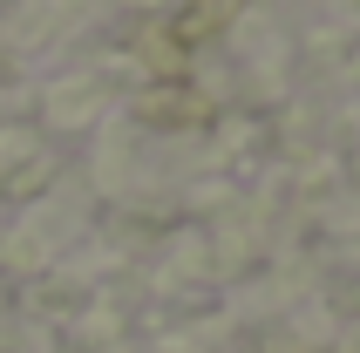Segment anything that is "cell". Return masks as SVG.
<instances>
[{
	"mask_svg": "<svg viewBox=\"0 0 360 353\" xmlns=\"http://www.w3.org/2000/svg\"><path fill=\"white\" fill-rule=\"evenodd\" d=\"M238 14H245V0H191V7H177V14L163 20V34L177 41V55H191L204 41H218Z\"/></svg>",
	"mask_w": 360,
	"mask_h": 353,
	"instance_id": "1",
	"label": "cell"
},
{
	"mask_svg": "<svg viewBox=\"0 0 360 353\" xmlns=\"http://www.w3.org/2000/svg\"><path fill=\"white\" fill-rule=\"evenodd\" d=\"M143 122H170V129H204V122H211V96L184 89V82H170V89H150V96H143Z\"/></svg>",
	"mask_w": 360,
	"mask_h": 353,
	"instance_id": "2",
	"label": "cell"
}]
</instances>
